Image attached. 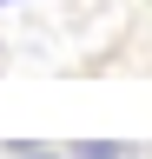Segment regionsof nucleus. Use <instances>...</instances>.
<instances>
[{
    "label": "nucleus",
    "instance_id": "obj_1",
    "mask_svg": "<svg viewBox=\"0 0 152 159\" xmlns=\"http://www.w3.org/2000/svg\"><path fill=\"white\" fill-rule=\"evenodd\" d=\"M73 159H126V146H112V139H86V146H73Z\"/></svg>",
    "mask_w": 152,
    "mask_h": 159
},
{
    "label": "nucleus",
    "instance_id": "obj_2",
    "mask_svg": "<svg viewBox=\"0 0 152 159\" xmlns=\"http://www.w3.org/2000/svg\"><path fill=\"white\" fill-rule=\"evenodd\" d=\"M20 159H60V152H20Z\"/></svg>",
    "mask_w": 152,
    "mask_h": 159
},
{
    "label": "nucleus",
    "instance_id": "obj_3",
    "mask_svg": "<svg viewBox=\"0 0 152 159\" xmlns=\"http://www.w3.org/2000/svg\"><path fill=\"white\" fill-rule=\"evenodd\" d=\"M0 7H7V0H0Z\"/></svg>",
    "mask_w": 152,
    "mask_h": 159
}]
</instances>
